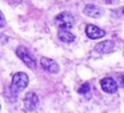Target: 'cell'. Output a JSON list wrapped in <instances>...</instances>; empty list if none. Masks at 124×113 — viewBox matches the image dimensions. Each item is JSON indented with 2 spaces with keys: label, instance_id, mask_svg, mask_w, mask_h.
Here are the masks:
<instances>
[{
  "label": "cell",
  "instance_id": "cell-1",
  "mask_svg": "<svg viewBox=\"0 0 124 113\" xmlns=\"http://www.w3.org/2000/svg\"><path fill=\"white\" fill-rule=\"evenodd\" d=\"M28 83H30V77L25 73H23V72L15 73L14 77H12V83H11V92L16 96L24 88H27Z\"/></svg>",
  "mask_w": 124,
  "mask_h": 113
},
{
  "label": "cell",
  "instance_id": "cell-2",
  "mask_svg": "<svg viewBox=\"0 0 124 113\" xmlns=\"http://www.w3.org/2000/svg\"><path fill=\"white\" fill-rule=\"evenodd\" d=\"M56 25L60 29H70L75 25V17L70 14V12H62L56 16L55 19Z\"/></svg>",
  "mask_w": 124,
  "mask_h": 113
},
{
  "label": "cell",
  "instance_id": "cell-3",
  "mask_svg": "<svg viewBox=\"0 0 124 113\" xmlns=\"http://www.w3.org/2000/svg\"><path fill=\"white\" fill-rule=\"evenodd\" d=\"M16 55H17V57H19V59L22 60V61L24 63L28 68H31V69H35V68H36V60H35V57L30 53V51H28L25 47H17Z\"/></svg>",
  "mask_w": 124,
  "mask_h": 113
},
{
  "label": "cell",
  "instance_id": "cell-4",
  "mask_svg": "<svg viewBox=\"0 0 124 113\" xmlns=\"http://www.w3.org/2000/svg\"><path fill=\"white\" fill-rule=\"evenodd\" d=\"M39 105V97L36 93L33 92H30V93L25 94V99H24V110L27 112H32L38 108Z\"/></svg>",
  "mask_w": 124,
  "mask_h": 113
},
{
  "label": "cell",
  "instance_id": "cell-5",
  "mask_svg": "<svg viewBox=\"0 0 124 113\" xmlns=\"http://www.w3.org/2000/svg\"><path fill=\"white\" fill-rule=\"evenodd\" d=\"M40 65L43 67L44 71H47V72L49 73H59L60 68H59V64H57L56 61H54L52 59H48V57H41L40 60Z\"/></svg>",
  "mask_w": 124,
  "mask_h": 113
},
{
  "label": "cell",
  "instance_id": "cell-6",
  "mask_svg": "<svg viewBox=\"0 0 124 113\" xmlns=\"http://www.w3.org/2000/svg\"><path fill=\"white\" fill-rule=\"evenodd\" d=\"M85 33H87V36H88L89 39H92V40L101 39V37H104V36H105V31L100 29L99 27L92 25V24H88L85 27Z\"/></svg>",
  "mask_w": 124,
  "mask_h": 113
},
{
  "label": "cell",
  "instance_id": "cell-7",
  "mask_svg": "<svg viewBox=\"0 0 124 113\" xmlns=\"http://www.w3.org/2000/svg\"><path fill=\"white\" fill-rule=\"evenodd\" d=\"M100 85H101V89L105 92V93H115L117 91V84H116L115 78L112 77H105L100 81Z\"/></svg>",
  "mask_w": 124,
  "mask_h": 113
},
{
  "label": "cell",
  "instance_id": "cell-8",
  "mask_svg": "<svg viewBox=\"0 0 124 113\" xmlns=\"http://www.w3.org/2000/svg\"><path fill=\"white\" fill-rule=\"evenodd\" d=\"M115 48H116V44L112 40H105V41H101V43L97 44L95 47V51L97 53H111V52L115 51Z\"/></svg>",
  "mask_w": 124,
  "mask_h": 113
},
{
  "label": "cell",
  "instance_id": "cell-9",
  "mask_svg": "<svg viewBox=\"0 0 124 113\" xmlns=\"http://www.w3.org/2000/svg\"><path fill=\"white\" fill-rule=\"evenodd\" d=\"M84 14H85L87 16H89V17L97 19V17H100L103 15V11H101L100 7L95 6V4H87V6L84 7Z\"/></svg>",
  "mask_w": 124,
  "mask_h": 113
},
{
  "label": "cell",
  "instance_id": "cell-10",
  "mask_svg": "<svg viewBox=\"0 0 124 113\" xmlns=\"http://www.w3.org/2000/svg\"><path fill=\"white\" fill-rule=\"evenodd\" d=\"M57 37L63 43H72L75 40V35L70 32V29H60L57 33Z\"/></svg>",
  "mask_w": 124,
  "mask_h": 113
},
{
  "label": "cell",
  "instance_id": "cell-11",
  "mask_svg": "<svg viewBox=\"0 0 124 113\" xmlns=\"http://www.w3.org/2000/svg\"><path fill=\"white\" fill-rule=\"evenodd\" d=\"M115 81H116V84H117V86L124 88V73H119V75L116 76Z\"/></svg>",
  "mask_w": 124,
  "mask_h": 113
},
{
  "label": "cell",
  "instance_id": "cell-12",
  "mask_svg": "<svg viewBox=\"0 0 124 113\" xmlns=\"http://www.w3.org/2000/svg\"><path fill=\"white\" fill-rule=\"evenodd\" d=\"M88 92H89V84L88 83L83 84V85L79 88V93L80 94H85V93H88Z\"/></svg>",
  "mask_w": 124,
  "mask_h": 113
},
{
  "label": "cell",
  "instance_id": "cell-13",
  "mask_svg": "<svg viewBox=\"0 0 124 113\" xmlns=\"http://www.w3.org/2000/svg\"><path fill=\"white\" fill-rule=\"evenodd\" d=\"M4 25H6V19H4L3 14H1V11H0V28H3Z\"/></svg>",
  "mask_w": 124,
  "mask_h": 113
}]
</instances>
